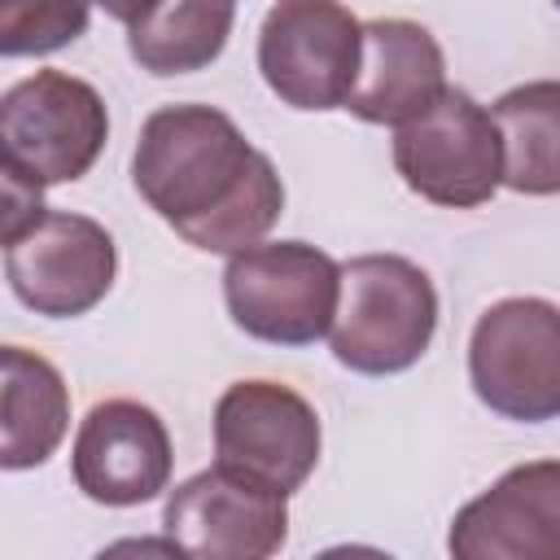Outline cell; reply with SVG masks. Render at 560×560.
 <instances>
[{
	"instance_id": "1",
	"label": "cell",
	"mask_w": 560,
	"mask_h": 560,
	"mask_svg": "<svg viewBox=\"0 0 560 560\" xmlns=\"http://www.w3.org/2000/svg\"><path fill=\"white\" fill-rule=\"evenodd\" d=\"M131 179L149 210L206 254L258 245L284 214L271 158L214 105L153 109L131 153Z\"/></svg>"
},
{
	"instance_id": "2",
	"label": "cell",
	"mask_w": 560,
	"mask_h": 560,
	"mask_svg": "<svg viewBox=\"0 0 560 560\" xmlns=\"http://www.w3.org/2000/svg\"><path fill=\"white\" fill-rule=\"evenodd\" d=\"M438 332V289L402 254L341 262V302L328 328L337 363L363 376H394L420 363Z\"/></svg>"
},
{
	"instance_id": "3",
	"label": "cell",
	"mask_w": 560,
	"mask_h": 560,
	"mask_svg": "<svg viewBox=\"0 0 560 560\" xmlns=\"http://www.w3.org/2000/svg\"><path fill=\"white\" fill-rule=\"evenodd\" d=\"M105 136L109 114L101 92L66 70H35L0 96V171L35 188L83 179Z\"/></svg>"
},
{
	"instance_id": "4",
	"label": "cell",
	"mask_w": 560,
	"mask_h": 560,
	"mask_svg": "<svg viewBox=\"0 0 560 560\" xmlns=\"http://www.w3.org/2000/svg\"><path fill=\"white\" fill-rule=\"evenodd\" d=\"M223 302L241 332L271 346H311L337 319L341 262L306 241H258L228 254Z\"/></svg>"
},
{
	"instance_id": "5",
	"label": "cell",
	"mask_w": 560,
	"mask_h": 560,
	"mask_svg": "<svg viewBox=\"0 0 560 560\" xmlns=\"http://www.w3.org/2000/svg\"><path fill=\"white\" fill-rule=\"evenodd\" d=\"M472 394L503 420L560 416V306L547 298L494 302L468 337Z\"/></svg>"
},
{
	"instance_id": "6",
	"label": "cell",
	"mask_w": 560,
	"mask_h": 560,
	"mask_svg": "<svg viewBox=\"0 0 560 560\" xmlns=\"http://www.w3.org/2000/svg\"><path fill=\"white\" fill-rule=\"evenodd\" d=\"M394 166L411 192L446 210H472L503 184V140L494 114L446 88L420 118L394 127Z\"/></svg>"
},
{
	"instance_id": "7",
	"label": "cell",
	"mask_w": 560,
	"mask_h": 560,
	"mask_svg": "<svg viewBox=\"0 0 560 560\" xmlns=\"http://www.w3.org/2000/svg\"><path fill=\"white\" fill-rule=\"evenodd\" d=\"M363 22L341 0H276L258 31V70L293 109H346Z\"/></svg>"
},
{
	"instance_id": "8",
	"label": "cell",
	"mask_w": 560,
	"mask_h": 560,
	"mask_svg": "<svg viewBox=\"0 0 560 560\" xmlns=\"http://www.w3.org/2000/svg\"><path fill=\"white\" fill-rule=\"evenodd\" d=\"M162 529L184 556L267 560L289 538V494L241 468L214 464L171 490Z\"/></svg>"
},
{
	"instance_id": "9",
	"label": "cell",
	"mask_w": 560,
	"mask_h": 560,
	"mask_svg": "<svg viewBox=\"0 0 560 560\" xmlns=\"http://www.w3.org/2000/svg\"><path fill=\"white\" fill-rule=\"evenodd\" d=\"M114 236L70 210H48L22 236L4 241V276L22 306L48 319L88 315L114 284Z\"/></svg>"
},
{
	"instance_id": "10",
	"label": "cell",
	"mask_w": 560,
	"mask_h": 560,
	"mask_svg": "<svg viewBox=\"0 0 560 560\" xmlns=\"http://www.w3.org/2000/svg\"><path fill=\"white\" fill-rule=\"evenodd\" d=\"M214 455L293 494L319 464V416L280 381H236L214 402Z\"/></svg>"
},
{
	"instance_id": "11",
	"label": "cell",
	"mask_w": 560,
	"mask_h": 560,
	"mask_svg": "<svg viewBox=\"0 0 560 560\" xmlns=\"http://www.w3.org/2000/svg\"><path fill=\"white\" fill-rule=\"evenodd\" d=\"M171 459V433L153 407L136 398H105L79 420L70 472L92 503L136 508L166 490Z\"/></svg>"
},
{
	"instance_id": "12",
	"label": "cell",
	"mask_w": 560,
	"mask_h": 560,
	"mask_svg": "<svg viewBox=\"0 0 560 560\" xmlns=\"http://www.w3.org/2000/svg\"><path fill=\"white\" fill-rule=\"evenodd\" d=\"M455 560H560V459L508 468L451 521Z\"/></svg>"
},
{
	"instance_id": "13",
	"label": "cell",
	"mask_w": 560,
	"mask_h": 560,
	"mask_svg": "<svg viewBox=\"0 0 560 560\" xmlns=\"http://www.w3.org/2000/svg\"><path fill=\"white\" fill-rule=\"evenodd\" d=\"M446 57L438 39L407 18L363 22L359 79L346 109L376 127H402L420 118L446 92Z\"/></svg>"
},
{
	"instance_id": "14",
	"label": "cell",
	"mask_w": 560,
	"mask_h": 560,
	"mask_svg": "<svg viewBox=\"0 0 560 560\" xmlns=\"http://www.w3.org/2000/svg\"><path fill=\"white\" fill-rule=\"evenodd\" d=\"M0 464L9 472L39 468L70 429V389L61 372L22 346L0 350Z\"/></svg>"
},
{
	"instance_id": "15",
	"label": "cell",
	"mask_w": 560,
	"mask_h": 560,
	"mask_svg": "<svg viewBox=\"0 0 560 560\" xmlns=\"http://www.w3.org/2000/svg\"><path fill=\"white\" fill-rule=\"evenodd\" d=\"M503 140V188L525 197L560 192V79H534L503 92L494 105Z\"/></svg>"
},
{
	"instance_id": "16",
	"label": "cell",
	"mask_w": 560,
	"mask_h": 560,
	"mask_svg": "<svg viewBox=\"0 0 560 560\" xmlns=\"http://www.w3.org/2000/svg\"><path fill=\"white\" fill-rule=\"evenodd\" d=\"M232 18V0H162L149 18L127 26V52L158 79L192 74L228 48Z\"/></svg>"
},
{
	"instance_id": "17",
	"label": "cell",
	"mask_w": 560,
	"mask_h": 560,
	"mask_svg": "<svg viewBox=\"0 0 560 560\" xmlns=\"http://www.w3.org/2000/svg\"><path fill=\"white\" fill-rule=\"evenodd\" d=\"M96 0H0V52L44 57L88 31Z\"/></svg>"
},
{
	"instance_id": "18",
	"label": "cell",
	"mask_w": 560,
	"mask_h": 560,
	"mask_svg": "<svg viewBox=\"0 0 560 560\" xmlns=\"http://www.w3.org/2000/svg\"><path fill=\"white\" fill-rule=\"evenodd\" d=\"M48 214V206H44V188H35V184H26L22 175H9L4 171V241H13V236H22L31 223H39Z\"/></svg>"
},
{
	"instance_id": "19",
	"label": "cell",
	"mask_w": 560,
	"mask_h": 560,
	"mask_svg": "<svg viewBox=\"0 0 560 560\" xmlns=\"http://www.w3.org/2000/svg\"><path fill=\"white\" fill-rule=\"evenodd\" d=\"M96 4H101V9H105L114 22H127V26H131V22L149 18V13H153L162 0H96Z\"/></svg>"
},
{
	"instance_id": "20",
	"label": "cell",
	"mask_w": 560,
	"mask_h": 560,
	"mask_svg": "<svg viewBox=\"0 0 560 560\" xmlns=\"http://www.w3.org/2000/svg\"><path fill=\"white\" fill-rule=\"evenodd\" d=\"M551 4H556V9H560V0H551Z\"/></svg>"
}]
</instances>
